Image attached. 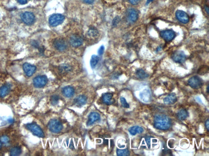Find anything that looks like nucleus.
<instances>
[{
    "label": "nucleus",
    "instance_id": "nucleus-1",
    "mask_svg": "<svg viewBox=\"0 0 209 156\" xmlns=\"http://www.w3.org/2000/svg\"><path fill=\"white\" fill-rule=\"evenodd\" d=\"M154 127L157 129L166 130L171 126V122L168 116L164 114H157L154 118Z\"/></svg>",
    "mask_w": 209,
    "mask_h": 156
},
{
    "label": "nucleus",
    "instance_id": "nucleus-2",
    "mask_svg": "<svg viewBox=\"0 0 209 156\" xmlns=\"http://www.w3.org/2000/svg\"><path fill=\"white\" fill-rule=\"evenodd\" d=\"M26 128L32 133L33 134L41 138L45 137L44 133L42 129L38 125L35 123L27 124L26 125Z\"/></svg>",
    "mask_w": 209,
    "mask_h": 156
},
{
    "label": "nucleus",
    "instance_id": "nucleus-3",
    "mask_svg": "<svg viewBox=\"0 0 209 156\" xmlns=\"http://www.w3.org/2000/svg\"><path fill=\"white\" fill-rule=\"evenodd\" d=\"M48 127L50 131L53 133H59L63 128L62 123L56 119L49 121Z\"/></svg>",
    "mask_w": 209,
    "mask_h": 156
},
{
    "label": "nucleus",
    "instance_id": "nucleus-4",
    "mask_svg": "<svg viewBox=\"0 0 209 156\" xmlns=\"http://www.w3.org/2000/svg\"><path fill=\"white\" fill-rule=\"evenodd\" d=\"M188 84L192 88L198 90L203 86V80L199 77L195 76L189 79L188 81Z\"/></svg>",
    "mask_w": 209,
    "mask_h": 156
},
{
    "label": "nucleus",
    "instance_id": "nucleus-5",
    "mask_svg": "<svg viewBox=\"0 0 209 156\" xmlns=\"http://www.w3.org/2000/svg\"><path fill=\"white\" fill-rule=\"evenodd\" d=\"M65 17L60 14H54L52 15L49 18V23L52 27H56L62 23Z\"/></svg>",
    "mask_w": 209,
    "mask_h": 156
},
{
    "label": "nucleus",
    "instance_id": "nucleus-6",
    "mask_svg": "<svg viewBox=\"0 0 209 156\" xmlns=\"http://www.w3.org/2000/svg\"><path fill=\"white\" fill-rule=\"evenodd\" d=\"M48 79L45 75L38 76L33 79V84L35 87L40 88L44 87L48 83Z\"/></svg>",
    "mask_w": 209,
    "mask_h": 156
},
{
    "label": "nucleus",
    "instance_id": "nucleus-7",
    "mask_svg": "<svg viewBox=\"0 0 209 156\" xmlns=\"http://www.w3.org/2000/svg\"><path fill=\"white\" fill-rule=\"evenodd\" d=\"M160 36L166 41L170 42L176 37V34L172 30H165L160 32Z\"/></svg>",
    "mask_w": 209,
    "mask_h": 156
},
{
    "label": "nucleus",
    "instance_id": "nucleus-8",
    "mask_svg": "<svg viewBox=\"0 0 209 156\" xmlns=\"http://www.w3.org/2000/svg\"><path fill=\"white\" fill-rule=\"evenodd\" d=\"M127 20L129 23H135L138 19V14L137 11L133 8L129 9L126 13Z\"/></svg>",
    "mask_w": 209,
    "mask_h": 156
},
{
    "label": "nucleus",
    "instance_id": "nucleus-9",
    "mask_svg": "<svg viewBox=\"0 0 209 156\" xmlns=\"http://www.w3.org/2000/svg\"><path fill=\"white\" fill-rule=\"evenodd\" d=\"M21 18L23 22L27 25H30L35 21V16L33 13L30 12H25L21 15Z\"/></svg>",
    "mask_w": 209,
    "mask_h": 156
},
{
    "label": "nucleus",
    "instance_id": "nucleus-10",
    "mask_svg": "<svg viewBox=\"0 0 209 156\" xmlns=\"http://www.w3.org/2000/svg\"><path fill=\"white\" fill-rule=\"evenodd\" d=\"M172 59L175 62L178 63H183L186 59L185 54L183 51H177L173 53L172 55Z\"/></svg>",
    "mask_w": 209,
    "mask_h": 156
},
{
    "label": "nucleus",
    "instance_id": "nucleus-11",
    "mask_svg": "<svg viewBox=\"0 0 209 156\" xmlns=\"http://www.w3.org/2000/svg\"><path fill=\"white\" fill-rule=\"evenodd\" d=\"M177 19L183 24L188 23L189 21L188 15L185 12L182 10H177L176 12Z\"/></svg>",
    "mask_w": 209,
    "mask_h": 156
},
{
    "label": "nucleus",
    "instance_id": "nucleus-12",
    "mask_svg": "<svg viewBox=\"0 0 209 156\" xmlns=\"http://www.w3.org/2000/svg\"><path fill=\"white\" fill-rule=\"evenodd\" d=\"M141 99L145 103H149L152 99L151 92L149 89H146L139 94Z\"/></svg>",
    "mask_w": 209,
    "mask_h": 156
},
{
    "label": "nucleus",
    "instance_id": "nucleus-13",
    "mask_svg": "<svg viewBox=\"0 0 209 156\" xmlns=\"http://www.w3.org/2000/svg\"><path fill=\"white\" fill-rule=\"evenodd\" d=\"M23 69L27 76L31 77L36 71V67L26 63L23 65Z\"/></svg>",
    "mask_w": 209,
    "mask_h": 156
},
{
    "label": "nucleus",
    "instance_id": "nucleus-14",
    "mask_svg": "<svg viewBox=\"0 0 209 156\" xmlns=\"http://www.w3.org/2000/svg\"><path fill=\"white\" fill-rule=\"evenodd\" d=\"M70 44L74 47H79L81 46L83 43V40L80 36L78 35H73L70 39Z\"/></svg>",
    "mask_w": 209,
    "mask_h": 156
},
{
    "label": "nucleus",
    "instance_id": "nucleus-15",
    "mask_svg": "<svg viewBox=\"0 0 209 156\" xmlns=\"http://www.w3.org/2000/svg\"><path fill=\"white\" fill-rule=\"evenodd\" d=\"M177 101V95L174 93H171L163 99V102L166 105H170L174 104Z\"/></svg>",
    "mask_w": 209,
    "mask_h": 156
},
{
    "label": "nucleus",
    "instance_id": "nucleus-16",
    "mask_svg": "<svg viewBox=\"0 0 209 156\" xmlns=\"http://www.w3.org/2000/svg\"><path fill=\"white\" fill-rule=\"evenodd\" d=\"M54 46L57 50L63 51L66 49L67 45L65 41L63 39H59L55 41Z\"/></svg>",
    "mask_w": 209,
    "mask_h": 156
},
{
    "label": "nucleus",
    "instance_id": "nucleus-17",
    "mask_svg": "<svg viewBox=\"0 0 209 156\" xmlns=\"http://www.w3.org/2000/svg\"><path fill=\"white\" fill-rule=\"evenodd\" d=\"M100 118L99 114L96 112H92L89 115L88 120L87 122L88 126L93 125L95 122L99 120Z\"/></svg>",
    "mask_w": 209,
    "mask_h": 156
},
{
    "label": "nucleus",
    "instance_id": "nucleus-18",
    "mask_svg": "<svg viewBox=\"0 0 209 156\" xmlns=\"http://www.w3.org/2000/svg\"><path fill=\"white\" fill-rule=\"evenodd\" d=\"M113 97V94L111 93H105L102 96V100L103 103L106 105H112L114 103V100Z\"/></svg>",
    "mask_w": 209,
    "mask_h": 156
},
{
    "label": "nucleus",
    "instance_id": "nucleus-19",
    "mask_svg": "<svg viewBox=\"0 0 209 156\" xmlns=\"http://www.w3.org/2000/svg\"><path fill=\"white\" fill-rule=\"evenodd\" d=\"M11 85L7 84L0 87V97L4 98L9 93L11 90Z\"/></svg>",
    "mask_w": 209,
    "mask_h": 156
},
{
    "label": "nucleus",
    "instance_id": "nucleus-20",
    "mask_svg": "<svg viewBox=\"0 0 209 156\" xmlns=\"http://www.w3.org/2000/svg\"><path fill=\"white\" fill-rule=\"evenodd\" d=\"M128 131L132 136H135L137 134H141L144 132V129L139 126H135L130 127L128 129Z\"/></svg>",
    "mask_w": 209,
    "mask_h": 156
},
{
    "label": "nucleus",
    "instance_id": "nucleus-21",
    "mask_svg": "<svg viewBox=\"0 0 209 156\" xmlns=\"http://www.w3.org/2000/svg\"><path fill=\"white\" fill-rule=\"evenodd\" d=\"M63 94L67 98L72 97L74 94V89L70 86L65 87L63 89Z\"/></svg>",
    "mask_w": 209,
    "mask_h": 156
},
{
    "label": "nucleus",
    "instance_id": "nucleus-22",
    "mask_svg": "<svg viewBox=\"0 0 209 156\" xmlns=\"http://www.w3.org/2000/svg\"><path fill=\"white\" fill-rule=\"evenodd\" d=\"M87 98L84 95H80L75 99L74 102L76 105L81 106L85 105L87 103Z\"/></svg>",
    "mask_w": 209,
    "mask_h": 156
},
{
    "label": "nucleus",
    "instance_id": "nucleus-23",
    "mask_svg": "<svg viewBox=\"0 0 209 156\" xmlns=\"http://www.w3.org/2000/svg\"><path fill=\"white\" fill-rule=\"evenodd\" d=\"M177 116L179 120L183 121L186 119L189 116V113L187 110L182 109L178 112L177 114Z\"/></svg>",
    "mask_w": 209,
    "mask_h": 156
},
{
    "label": "nucleus",
    "instance_id": "nucleus-24",
    "mask_svg": "<svg viewBox=\"0 0 209 156\" xmlns=\"http://www.w3.org/2000/svg\"><path fill=\"white\" fill-rule=\"evenodd\" d=\"M21 148L19 147H14L11 149L10 155L11 156L20 155L22 153Z\"/></svg>",
    "mask_w": 209,
    "mask_h": 156
},
{
    "label": "nucleus",
    "instance_id": "nucleus-25",
    "mask_svg": "<svg viewBox=\"0 0 209 156\" xmlns=\"http://www.w3.org/2000/svg\"><path fill=\"white\" fill-rule=\"evenodd\" d=\"M136 74L137 77L141 79H146L149 76L148 74L142 69H138L136 71Z\"/></svg>",
    "mask_w": 209,
    "mask_h": 156
},
{
    "label": "nucleus",
    "instance_id": "nucleus-26",
    "mask_svg": "<svg viewBox=\"0 0 209 156\" xmlns=\"http://www.w3.org/2000/svg\"><path fill=\"white\" fill-rule=\"evenodd\" d=\"M99 61V58L98 56L93 55L91 60V65L92 69H94Z\"/></svg>",
    "mask_w": 209,
    "mask_h": 156
},
{
    "label": "nucleus",
    "instance_id": "nucleus-27",
    "mask_svg": "<svg viewBox=\"0 0 209 156\" xmlns=\"http://www.w3.org/2000/svg\"><path fill=\"white\" fill-rule=\"evenodd\" d=\"M116 153L117 155L119 156H129L130 155V152L127 149H117Z\"/></svg>",
    "mask_w": 209,
    "mask_h": 156
},
{
    "label": "nucleus",
    "instance_id": "nucleus-28",
    "mask_svg": "<svg viewBox=\"0 0 209 156\" xmlns=\"http://www.w3.org/2000/svg\"><path fill=\"white\" fill-rule=\"evenodd\" d=\"M88 36L91 38H96L99 34V32L97 30L91 29L89 30L88 32Z\"/></svg>",
    "mask_w": 209,
    "mask_h": 156
},
{
    "label": "nucleus",
    "instance_id": "nucleus-29",
    "mask_svg": "<svg viewBox=\"0 0 209 156\" xmlns=\"http://www.w3.org/2000/svg\"><path fill=\"white\" fill-rule=\"evenodd\" d=\"M59 97L58 95H53L51 98V103L53 105H56L59 101Z\"/></svg>",
    "mask_w": 209,
    "mask_h": 156
},
{
    "label": "nucleus",
    "instance_id": "nucleus-30",
    "mask_svg": "<svg viewBox=\"0 0 209 156\" xmlns=\"http://www.w3.org/2000/svg\"><path fill=\"white\" fill-rule=\"evenodd\" d=\"M120 101L123 107L125 108H129L130 107L129 104L127 103L126 99L124 97L120 98Z\"/></svg>",
    "mask_w": 209,
    "mask_h": 156
},
{
    "label": "nucleus",
    "instance_id": "nucleus-31",
    "mask_svg": "<svg viewBox=\"0 0 209 156\" xmlns=\"http://www.w3.org/2000/svg\"><path fill=\"white\" fill-rule=\"evenodd\" d=\"M60 70L62 72H68L70 71L71 68L68 65H63L60 66Z\"/></svg>",
    "mask_w": 209,
    "mask_h": 156
},
{
    "label": "nucleus",
    "instance_id": "nucleus-32",
    "mask_svg": "<svg viewBox=\"0 0 209 156\" xmlns=\"http://www.w3.org/2000/svg\"><path fill=\"white\" fill-rule=\"evenodd\" d=\"M0 141L3 144H7L9 142L10 139L7 136H4L1 137Z\"/></svg>",
    "mask_w": 209,
    "mask_h": 156
},
{
    "label": "nucleus",
    "instance_id": "nucleus-33",
    "mask_svg": "<svg viewBox=\"0 0 209 156\" xmlns=\"http://www.w3.org/2000/svg\"><path fill=\"white\" fill-rule=\"evenodd\" d=\"M141 1L142 0H129V1L132 5H136Z\"/></svg>",
    "mask_w": 209,
    "mask_h": 156
},
{
    "label": "nucleus",
    "instance_id": "nucleus-34",
    "mask_svg": "<svg viewBox=\"0 0 209 156\" xmlns=\"http://www.w3.org/2000/svg\"><path fill=\"white\" fill-rule=\"evenodd\" d=\"M145 140L146 143H147L148 147L149 148L150 147V137H147L145 138Z\"/></svg>",
    "mask_w": 209,
    "mask_h": 156
},
{
    "label": "nucleus",
    "instance_id": "nucleus-35",
    "mask_svg": "<svg viewBox=\"0 0 209 156\" xmlns=\"http://www.w3.org/2000/svg\"><path fill=\"white\" fill-rule=\"evenodd\" d=\"M104 47L103 46L101 47L99 49L98 53L99 54L101 55H103V52H104Z\"/></svg>",
    "mask_w": 209,
    "mask_h": 156
},
{
    "label": "nucleus",
    "instance_id": "nucleus-36",
    "mask_svg": "<svg viewBox=\"0 0 209 156\" xmlns=\"http://www.w3.org/2000/svg\"><path fill=\"white\" fill-rule=\"evenodd\" d=\"M18 2L22 5H24L27 3V0H17Z\"/></svg>",
    "mask_w": 209,
    "mask_h": 156
},
{
    "label": "nucleus",
    "instance_id": "nucleus-37",
    "mask_svg": "<svg viewBox=\"0 0 209 156\" xmlns=\"http://www.w3.org/2000/svg\"><path fill=\"white\" fill-rule=\"evenodd\" d=\"M205 127H206V128H207V129L208 130V131H209V119H208L207 120H206V122H205Z\"/></svg>",
    "mask_w": 209,
    "mask_h": 156
},
{
    "label": "nucleus",
    "instance_id": "nucleus-38",
    "mask_svg": "<svg viewBox=\"0 0 209 156\" xmlns=\"http://www.w3.org/2000/svg\"><path fill=\"white\" fill-rule=\"evenodd\" d=\"M83 1H84L85 3L89 4H92L93 2V0H83Z\"/></svg>",
    "mask_w": 209,
    "mask_h": 156
},
{
    "label": "nucleus",
    "instance_id": "nucleus-39",
    "mask_svg": "<svg viewBox=\"0 0 209 156\" xmlns=\"http://www.w3.org/2000/svg\"><path fill=\"white\" fill-rule=\"evenodd\" d=\"M205 11H206L207 13L208 14H209V8L207 6L205 7Z\"/></svg>",
    "mask_w": 209,
    "mask_h": 156
},
{
    "label": "nucleus",
    "instance_id": "nucleus-40",
    "mask_svg": "<svg viewBox=\"0 0 209 156\" xmlns=\"http://www.w3.org/2000/svg\"><path fill=\"white\" fill-rule=\"evenodd\" d=\"M153 0H147V2H146V5H148L149 3H151L152 1Z\"/></svg>",
    "mask_w": 209,
    "mask_h": 156
},
{
    "label": "nucleus",
    "instance_id": "nucleus-41",
    "mask_svg": "<svg viewBox=\"0 0 209 156\" xmlns=\"http://www.w3.org/2000/svg\"><path fill=\"white\" fill-rule=\"evenodd\" d=\"M2 147V143L1 142V141H0V149H1Z\"/></svg>",
    "mask_w": 209,
    "mask_h": 156
},
{
    "label": "nucleus",
    "instance_id": "nucleus-42",
    "mask_svg": "<svg viewBox=\"0 0 209 156\" xmlns=\"http://www.w3.org/2000/svg\"><path fill=\"white\" fill-rule=\"evenodd\" d=\"M208 88H209V86H208V87H207V92H208H208H209Z\"/></svg>",
    "mask_w": 209,
    "mask_h": 156
}]
</instances>
